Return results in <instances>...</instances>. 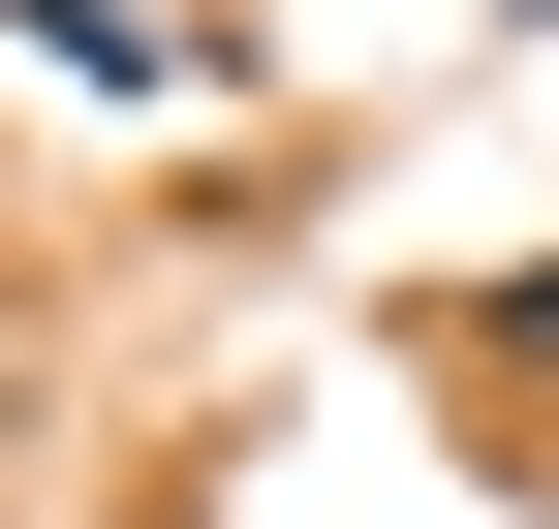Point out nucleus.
<instances>
[{
    "mask_svg": "<svg viewBox=\"0 0 559 529\" xmlns=\"http://www.w3.org/2000/svg\"><path fill=\"white\" fill-rule=\"evenodd\" d=\"M62 94H218V0H0Z\"/></svg>",
    "mask_w": 559,
    "mask_h": 529,
    "instance_id": "1",
    "label": "nucleus"
},
{
    "mask_svg": "<svg viewBox=\"0 0 559 529\" xmlns=\"http://www.w3.org/2000/svg\"><path fill=\"white\" fill-rule=\"evenodd\" d=\"M466 405H498V436H559V249H528L498 311H466Z\"/></svg>",
    "mask_w": 559,
    "mask_h": 529,
    "instance_id": "2",
    "label": "nucleus"
}]
</instances>
